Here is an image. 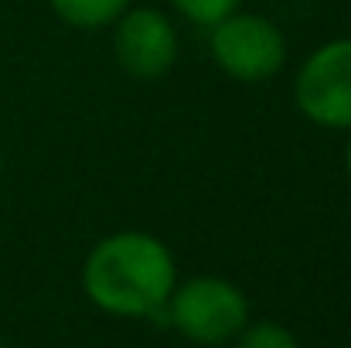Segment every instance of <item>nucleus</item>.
<instances>
[{
    "instance_id": "obj_8",
    "label": "nucleus",
    "mask_w": 351,
    "mask_h": 348,
    "mask_svg": "<svg viewBox=\"0 0 351 348\" xmlns=\"http://www.w3.org/2000/svg\"><path fill=\"white\" fill-rule=\"evenodd\" d=\"M184 21L191 24H202V27H212L215 21H222L226 14L239 10L242 0H167Z\"/></svg>"
},
{
    "instance_id": "obj_1",
    "label": "nucleus",
    "mask_w": 351,
    "mask_h": 348,
    "mask_svg": "<svg viewBox=\"0 0 351 348\" xmlns=\"http://www.w3.org/2000/svg\"><path fill=\"white\" fill-rule=\"evenodd\" d=\"M178 287V263L164 239L143 229L103 235L82 263L86 297L113 318H164Z\"/></svg>"
},
{
    "instance_id": "obj_5",
    "label": "nucleus",
    "mask_w": 351,
    "mask_h": 348,
    "mask_svg": "<svg viewBox=\"0 0 351 348\" xmlns=\"http://www.w3.org/2000/svg\"><path fill=\"white\" fill-rule=\"evenodd\" d=\"M181 34L171 14L154 3H130L113 24L117 65L136 82H157L178 65Z\"/></svg>"
},
{
    "instance_id": "obj_3",
    "label": "nucleus",
    "mask_w": 351,
    "mask_h": 348,
    "mask_svg": "<svg viewBox=\"0 0 351 348\" xmlns=\"http://www.w3.org/2000/svg\"><path fill=\"white\" fill-rule=\"evenodd\" d=\"M167 325L195 345H229L249 325V297L226 277H191L167 301Z\"/></svg>"
},
{
    "instance_id": "obj_12",
    "label": "nucleus",
    "mask_w": 351,
    "mask_h": 348,
    "mask_svg": "<svg viewBox=\"0 0 351 348\" xmlns=\"http://www.w3.org/2000/svg\"><path fill=\"white\" fill-rule=\"evenodd\" d=\"M0 348H3V345H0Z\"/></svg>"
},
{
    "instance_id": "obj_10",
    "label": "nucleus",
    "mask_w": 351,
    "mask_h": 348,
    "mask_svg": "<svg viewBox=\"0 0 351 348\" xmlns=\"http://www.w3.org/2000/svg\"><path fill=\"white\" fill-rule=\"evenodd\" d=\"M0 174H3V150H0Z\"/></svg>"
},
{
    "instance_id": "obj_7",
    "label": "nucleus",
    "mask_w": 351,
    "mask_h": 348,
    "mask_svg": "<svg viewBox=\"0 0 351 348\" xmlns=\"http://www.w3.org/2000/svg\"><path fill=\"white\" fill-rule=\"evenodd\" d=\"M232 342L235 348H300L297 335L280 321H249Z\"/></svg>"
},
{
    "instance_id": "obj_4",
    "label": "nucleus",
    "mask_w": 351,
    "mask_h": 348,
    "mask_svg": "<svg viewBox=\"0 0 351 348\" xmlns=\"http://www.w3.org/2000/svg\"><path fill=\"white\" fill-rule=\"evenodd\" d=\"M293 103L314 126L351 133V38L324 41L300 62Z\"/></svg>"
},
{
    "instance_id": "obj_6",
    "label": "nucleus",
    "mask_w": 351,
    "mask_h": 348,
    "mask_svg": "<svg viewBox=\"0 0 351 348\" xmlns=\"http://www.w3.org/2000/svg\"><path fill=\"white\" fill-rule=\"evenodd\" d=\"M55 17L75 31H103L113 27L117 17L133 0H48Z\"/></svg>"
},
{
    "instance_id": "obj_2",
    "label": "nucleus",
    "mask_w": 351,
    "mask_h": 348,
    "mask_svg": "<svg viewBox=\"0 0 351 348\" xmlns=\"http://www.w3.org/2000/svg\"><path fill=\"white\" fill-rule=\"evenodd\" d=\"M208 51L219 72L242 86L266 82L287 65V38L280 24L256 10H232L208 27Z\"/></svg>"
},
{
    "instance_id": "obj_11",
    "label": "nucleus",
    "mask_w": 351,
    "mask_h": 348,
    "mask_svg": "<svg viewBox=\"0 0 351 348\" xmlns=\"http://www.w3.org/2000/svg\"><path fill=\"white\" fill-rule=\"evenodd\" d=\"M140 3H143V0H140Z\"/></svg>"
},
{
    "instance_id": "obj_9",
    "label": "nucleus",
    "mask_w": 351,
    "mask_h": 348,
    "mask_svg": "<svg viewBox=\"0 0 351 348\" xmlns=\"http://www.w3.org/2000/svg\"><path fill=\"white\" fill-rule=\"evenodd\" d=\"M345 171H348V178H351V137H348V143H345Z\"/></svg>"
}]
</instances>
